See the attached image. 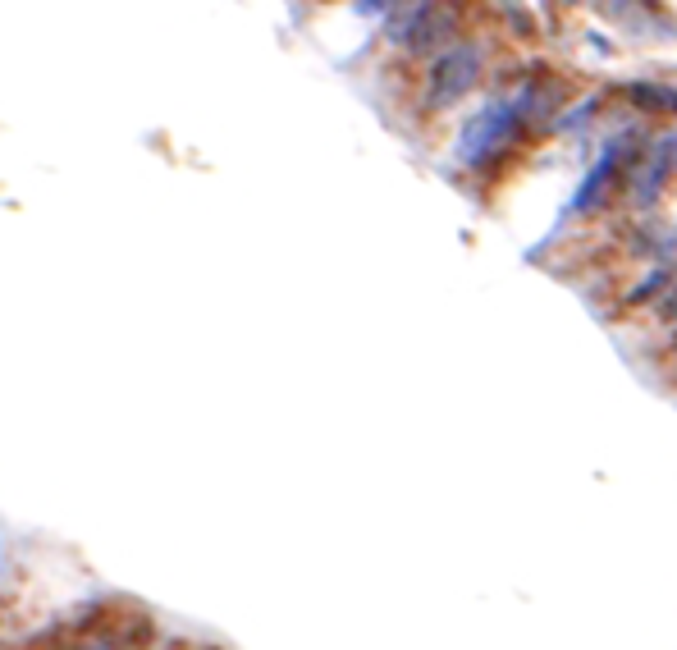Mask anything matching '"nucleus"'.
Returning <instances> with one entry per match:
<instances>
[{
  "label": "nucleus",
  "instance_id": "1",
  "mask_svg": "<svg viewBox=\"0 0 677 650\" xmlns=\"http://www.w3.org/2000/svg\"><path fill=\"white\" fill-rule=\"evenodd\" d=\"M522 133H527V124L517 120L513 101H485L458 133V161L467 170H495V161L513 152Z\"/></svg>",
  "mask_w": 677,
  "mask_h": 650
},
{
  "label": "nucleus",
  "instance_id": "9",
  "mask_svg": "<svg viewBox=\"0 0 677 650\" xmlns=\"http://www.w3.org/2000/svg\"><path fill=\"white\" fill-rule=\"evenodd\" d=\"M673 348H677V335H673Z\"/></svg>",
  "mask_w": 677,
  "mask_h": 650
},
{
  "label": "nucleus",
  "instance_id": "6",
  "mask_svg": "<svg viewBox=\"0 0 677 650\" xmlns=\"http://www.w3.org/2000/svg\"><path fill=\"white\" fill-rule=\"evenodd\" d=\"M659 321H664V325H677V280H673V289L664 293V303H659Z\"/></svg>",
  "mask_w": 677,
  "mask_h": 650
},
{
  "label": "nucleus",
  "instance_id": "7",
  "mask_svg": "<svg viewBox=\"0 0 677 650\" xmlns=\"http://www.w3.org/2000/svg\"><path fill=\"white\" fill-rule=\"evenodd\" d=\"M147 650H188V641H179V637H165V641H156V646H147Z\"/></svg>",
  "mask_w": 677,
  "mask_h": 650
},
{
  "label": "nucleus",
  "instance_id": "2",
  "mask_svg": "<svg viewBox=\"0 0 677 650\" xmlns=\"http://www.w3.org/2000/svg\"><path fill=\"white\" fill-rule=\"evenodd\" d=\"M485 74V51L476 42H453L444 46L440 55H430V69H426V92H421V106L430 115L458 106V101L481 83Z\"/></svg>",
  "mask_w": 677,
  "mask_h": 650
},
{
  "label": "nucleus",
  "instance_id": "4",
  "mask_svg": "<svg viewBox=\"0 0 677 650\" xmlns=\"http://www.w3.org/2000/svg\"><path fill=\"white\" fill-rule=\"evenodd\" d=\"M668 289H673V271L659 266V271H650L632 293H627V303H650V298H659V293H668Z\"/></svg>",
  "mask_w": 677,
  "mask_h": 650
},
{
  "label": "nucleus",
  "instance_id": "5",
  "mask_svg": "<svg viewBox=\"0 0 677 650\" xmlns=\"http://www.w3.org/2000/svg\"><path fill=\"white\" fill-rule=\"evenodd\" d=\"M403 0H357V14H366V19H380V14H394Z\"/></svg>",
  "mask_w": 677,
  "mask_h": 650
},
{
  "label": "nucleus",
  "instance_id": "8",
  "mask_svg": "<svg viewBox=\"0 0 677 650\" xmlns=\"http://www.w3.org/2000/svg\"><path fill=\"white\" fill-rule=\"evenodd\" d=\"M197 650H225V646H197Z\"/></svg>",
  "mask_w": 677,
  "mask_h": 650
},
{
  "label": "nucleus",
  "instance_id": "3",
  "mask_svg": "<svg viewBox=\"0 0 677 650\" xmlns=\"http://www.w3.org/2000/svg\"><path fill=\"white\" fill-rule=\"evenodd\" d=\"M627 97L645 110H677V92L673 87H655V83H632L627 87Z\"/></svg>",
  "mask_w": 677,
  "mask_h": 650
}]
</instances>
